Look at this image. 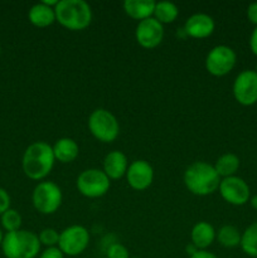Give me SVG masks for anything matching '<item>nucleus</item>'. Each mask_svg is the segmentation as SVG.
Masks as SVG:
<instances>
[{
  "mask_svg": "<svg viewBox=\"0 0 257 258\" xmlns=\"http://www.w3.org/2000/svg\"><path fill=\"white\" fill-rule=\"evenodd\" d=\"M55 158L52 145L45 141H35L25 149L22 158L23 173L30 180H44L54 166Z\"/></svg>",
  "mask_w": 257,
  "mask_h": 258,
  "instance_id": "f257e3e1",
  "label": "nucleus"
},
{
  "mask_svg": "<svg viewBox=\"0 0 257 258\" xmlns=\"http://www.w3.org/2000/svg\"><path fill=\"white\" fill-rule=\"evenodd\" d=\"M184 185L197 197H207L218 190L221 176L212 164L207 161H194L185 169L183 175Z\"/></svg>",
  "mask_w": 257,
  "mask_h": 258,
  "instance_id": "f03ea898",
  "label": "nucleus"
},
{
  "mask_svg": "<svg viewBox=\"0 0 257 258\" xmlns=\"http://www.w3.org/2000/svg\"><path fill=\"white\" fill-rule=\"evenodd\" d=\"M55 22L72 32H81L90 27L92 9L85 0H59L54 8Z\"/></svg>",
  "mask_w": 257,
  "mask_h": 258,
  "instance_id": "7ed1b4c3",
  "label": "nucleus"
},
{
  "mask_svg": "<svg viewBox=\"0 0 257 258\" xmlns=\"http://www.w3.org/2000/svg\"><path fill=\"white\" fill-rule=\"evenodd\" d=\"M2 251L5 258H35L40 254L38 234L27 229H19L4 234Z\"/></svg>",
  "mask_w": 257,
  "mask_h": 258,
  "instance_id": "20e7f679",
  "label": "nucleus"
},
{
  "mask_svg": "<svg viewBox=\"0 0 257 258\" xmlns=\"http://www.w3.org/2000/svg\"><path fill=\"white\" fill-rule=\"evenodd\" d=\"M87 126L96 140L101 143H113L120 135V123L111 111L96 108L88 116Z\"/></svg>",
  "mask_w": 257,
  "mask_h": 258,
  "instance_id": "39448f33",
  "label": "nucleus"
},
{
  "mask_svg": "<svg viewBox=\"0 0 257 258\" xmlns=\"http://www.w3.org/2000/svg\"><path fill=\"white\" fill-rule=\"evenodd\" d=\"M63 202L62 189L54 181L43 180L35 185L32 193L33 207L40 214L50 216L60 208Z\"/></svg>",
  "mask_w": 257,
  "mask_h": 258,
  "instance_id": "423d86ee",
  "label": "nucleus"
},
{
  "mask_svg": "<svg viewBox=\"0 0 257 258\" xmlns=\"http://www.w3.org/2000/svg\"><path fill=\"white\" fill-rule=\"evenodd\" d=\"M76 186L83 197L90 199L101 198L110 190L111 180L102 169L90 168L81 171L76 180Z\"/></svg>",
  "mask_w": 257,
  "mask_h": 258,
  "instance_id": "0eeeda50",
  "label": "nucleus"
},
{
  "mask_svg": "<svg viewBox=\"0 0 257 258\" xmlns=\"http://www.w3.org/2000/svg\"><path fill=\"white\" fill-rule=\"evenodd\" d=\"M90 232L86 227L80 224H73L59 232L58 248L65 256L76 257L82 254L90 244Z\"/></svg>",
  "mask_w": 257,
  "mask_h": 258,
  "instance_id": "6e6552de",
  "label": "nucleus"
},
{
  "mask_svg": "<svg viewBox=\"0 0 257 258\" xmlns=\"http://www.w3.org/2000/svg\"><path fill=\"white\" fill-rule=\"evenodd\" d=\"M237 63V54L229 45L219 44L212 48L207 54L204 66L209 75L223 77L232 72Z\"/></svg>",
  "mask_w": 257,
  "mask_h": 258,
  "instance_id": "1a4fd4ad",
  "label": "nucleus"
},
{
  "mask_svg": "<svg viewBox=\"0 0 257 258\" xmlns=\"http://www.w3.org/2000/svg\"><path fill=\"white\" fill-rule=\"evenodd\" d=\"M233 97L239 105L253 106L257 103V72L254 70H244L237 75L232 86Z\"/></svg>",
  "mask_w": 257,
  "mask_h": 258,
  "instance_id": "9d476101",
  "label": "nucleus"
},
{
  "mask_svg": "<svg viewBox=\"0 0 257 258\" xmlns=\"http://www.w3.org/2000/svg\"><path fill=\"white\" fill-rule=\"evenodd\" d=\"M219 194L222 199L234 207L244 206L251 198V189L247 181L239 176H229L222 179L219 183Z\"/></svg>",
  "mask_w": 257,
  "mask_h": 258,
  "instance_id": "9b49d317",
  "label": "nucleus"
},
{
  "mask_svg": "<svg viewBox=\"0 0 257 258\" xmlns=\"http://www.w3.org/2000/svg\"><path fill=\"white\" fill-rule=\"evenodd\" d=\"M136 42L145 49H154L164 39V25L154 17L139 22L135 29Z\"/></svg>",
  "mask_w": 257,
  "mask_h": 258,
  "instance_id": "f8f14e48",
  "label": "nucleus"
},
{
  "mask_svg": "<svg viewBox=\"0 0 257 258\" xmlns=\"http://www.w3.org/2000/svg\"><path fill=\"white\" fill-rule=\"evenodd\" d=\"M126 180L128 186L134 190H146L154 181V169L146 160L139 159L128 164L126 171Z\"/></svg>",
  "mask_w": 257,
  "mask_h": 258,
  "instance_id": "ddd939ff",
  "label": "nucleus"
},
{
  "mask_svg": "<svg viewBox=\"0 0 257 258\" xmlns=\"http://www.w3.org/2000/svg\"><path fill=\"white\" fill-rule=\"evenodd\" d=\"M216 29V22L213 18L206 13H196L190 15L184 23L183 30L186 37L194 39H204L211 37Z\"/></svg>",
  "mask_w": 257,
  "mask_h": 258,
  "instance_id": "4468645a",
  "label": "nucleus"
},
{
  "mask_svg": "<svg viewBox=\"0 0 257 258\" xmlns=\"http://www.w3.org/2000/svg\"><path fill=\"white\" fill-rule=\"evenodd\" d=\"M128 168L127 156L120 150H112L105 156L102 170L110 180H118L126 175Z\"/></svg>",
  "mask_w": 257,
  "mask_h": 258,
  "instance_id": "2eb2a0df",
  "label": "nucleus"
},
{
  "mask_svg": "<svg viewBox=\"0 0 257 258\" xmlns=\"http://www.w3.org/2000/svg\"><path fill=\"white\" fill-rule=\"evenodd\" d=\"M217 231L209 222L201 221L193 226L190 231V241L199 251L208 249L216 241Z\"/></svg>",
  "mask_w": 257,
  "mask_h": 258,
  "instance_id": "dca6fc26",
  "label": "nucleus"
},
{
  "mask_svg": "<svg viewBox=\"0 0 257 258\" xmlns=\"http://www.w3.org/2000/svg\"><path fill=\"white\" fill-rule=\"evenodd\" d=\"M156 2L154 0H125L122 4L123 12L131 19L143 22L154 15Z\"/></svg>",
  "mask_w": 257,
  "mask_h": 258,
  "instance_id": "f3484780",
  "label": "nucleus"
},
{
  "mask_svg": "<svg viewBox=\"0 0 257 258\" xmlns=\"http://www.w3.org/2000/svg\"><path fill=\"white\" fill-rule=\"evenodd\" d=\"M52 148L55 160L62 164L72 163L80 155V146L71 138L58 139Z\"/></svg>",
  "mask_w": 257,
  "mask_h": 258,
  "instance_id": "a211bd4d",
  "label": "nucleus"
},
{
  "mask_svg": "<svg viewBox=\"0 0 257 258\" xmlns=\"http://www.w3.org/2000/svg\"><path fill=\"white\" fill-rule=\"evenodd\" d=\"M28 20L37 28L50 27L53 23H55L54 8L47 7L42 2L34 4L28 12Z\"/></svg>",
  "mask_w": 257,
  "mask_h": 258,
  "instance_id": "6ab92c4d",
  "label": "nucleus"
},
{
  "mask_svg": "<svg viewBox=\"0 0 257 258\" xmlns=\"http://www.w3.org/2000/svg\"><path fill=\"white\" fill-rule=\"evenodd\" d=\"M214 169L221 179L234 176L241 166V160L238 156L233 153H226L219 156L214 163Z\"/></svg>",
  "mask_w": 257,
  "mask_h": 258,
  "instance_id": "aec40b11",
  "label": "nucleus"
},
{
  "mask_svg": "<svg viewBox=\"0 0 257 258\" xmlns=\"http://www.w3.org/2000/svg\"><path fill=\"white\" fill-rule=\"evenodd\" d=\"M242 233L237 227L232 224H224L217 231L216 239L224 248H236L241 244Z\"/></svg>",
  "mask_w": 257,
  "mask_h": 258,
  "instance_id": "412c9836",
  "label": "nucleus"
},
{
  "mask_svg": "<svg viewBox=\"0 0 257 258\" xmlns=\"http://www.w3.org/2000/svg\"><path fill=\"white\" fill-rule=\"evenodd\" d=\"M154 18L161 24H171L179 17V8L171 2H159L155 4Z\"/></svg>",
  "mask_w": 257,
  "mask_h": 258,
  "instance_id": "4be33fe9",
  "label": "nucleus"
},
{
  "mask_svg": "<svg viewBox=\"0 0 257 258\" xmlns=\"http://www.w3.org/2000/svg\"><path fill=\"white\" fill-rule=\"evenodd\" d=\"M239 247L244 254L252 258H257V222L251 223L242 232Z\"/></svg>",
  "mask_w": 257,
  "mask_h": 258,
  "instance_id": "5701e85b",
  "label": "nucleus"
},
{
  "mask_svg": "<svg viewBox=\"0 0 257 258\" xmlns=\"http://www.w3.org/2000/svg\"><path fill=\"white\" fill-rule=\"evenodd\" d=\"M0 222H2V227L7 231V233L22 229L23 218L17 209H8L5 213L0 216Z\"/></svg>",
  "mask_w": 257,
  "mask_h": 258,
  "instance_id": "b1692460",
  "label": "nucleus"
},
{
  "mask_svg": "<svg viewBox=\"0 0 257 258\" xmlns=\"http://www.w3.org/2000/svg\"><path fill=\"white\" fill-rule=\"evenodd\" d=\"M38 238L42 246H45V248L49 247H57L59 242V232L54 228H44L39 232Z\"/></svg>",
  "mask_w": 257,
  "mask_h": 258,
  "instance_id": "393cba45",
  "label": "nucleus"
},
{
  "mask_svg": "<svg viewBox=\"0 0 257 258\" xmlns=\"http://www.w3.org/2000/svg\"><path fill=\"white\" fill-rule=\"evenodd\" d=\"M106 257L107 258H130L128 249L120 242L110 244L106 251Z\"/></svg>",
  "mask_w": 257,
  "mask_h": 258,
  "instance_id": "a878e982",
  "label": "nucleus"
},
{
  "mask_svg": "<svg viewBox=\"0 0 257 258\" xmlns=\"http://www.w3.org/2000/svg\"><path fill=\"white\" fill-rule=\"evenodd\" d=\"M10 202L9 193L0 186V216L10 208Z\"/></svg>",
  "mask_w": 257,
  "mask_h": 258,
  "instance_id": "bb28decb",
  "label": "nucleus"
},
{
  "mask_svg": "<svg viewBox=\"0 0 257 258\" xmlns=\"http://www.w3.org/2000/svg\"><path fill=\"white\" fill-rule=\"evenodd\" d=\"M38 258H65V254L58 247H49L40 252Z\"/></svg>",
  "mask_w": 257,
  "mask_h": 258,
  "instance_id": "cd10ccee",
  "label": "nucleus"
},
{
  "mask_svg": "<svg viewBox=\"0 0 257 258\" xmlns=\"http://www.w3.org/2000/svg\"><path fill=\"white\" fill-rule=\"evenodd\" d=\"M246 14H247V19H248V22L252 23L254 27H257V2L251 3V4L247 7Z\"/></svg>",
  "mask_w": 257,
  "mask_h": 258,
  "instance_id": "c85d7f7f",
  "label": "nucleus"
},
{
  "mask_svg": "<svg viewBox=\"0 0 257 258\" xmlns=\"http://www.w3.org/2000/svg\"><path fill=\"white\" fill-rule=\"evenodd\" d=\"M248 44H249V49H251V52L257 57V27H254V29L252 30L251 35H249Z\"/></svg>",
  "mask_w": 257,
  "mask_h": 258,
  "instance_id": "c756f323",
  "label": "nucleus"
},
{
  "mask_svg": "<svg viewBox=\"0 0 257 258\" xmlns=\"http://www.w3.org/2000/svg\"><path fill=\"white\" fill-rule=\"evenodd\" d=\"M189 258H219L217 254H214L213 252H209L208 249H203V251H197L193 256Z\"/></svg>",
  "mask_w": 257,
  "mask_h": 258,
  "instance_id": "7c9ffc66",
  "label": "nucleus"
},
{
  "mask_svg": "<svg viewBox=\"0 0 257 258\" xmlns=\"http://www.w3.org/2000/svg\"><path fill=\"white\" fill-rule=\"evenodd\" d=\"M197 251H199V249L197 248V247L194 246L193 243H190V244H188V246H186V253H188V256H189V257L193 256V254L196 253Z\"/></svg>",
  "mask_w": 257,
  "mask_h": 258,
  "instance_id": "2f4dec72",
  "label": "nucleus"
},
{
  "mask_svg": "<svg viewBox=\"0 0 257 258\" xmlns=\"http://www.w3.org/2000/svg\"><path fill=\"white\" fill-rule=\"evenodd\" d=\"M248 203L251 204V207L254 209V211H257V194L256 196H252L251 198H249Z\"/></svg>",
  "mask_w": 257,
  "mask_h": 258,
  "instance_id": "473e14b6",
  "label": "nucleus"
},
{
  "mask_svg": "<svg viewBox=\"0 0 257 258\" xmlns=\"http://www.w3.org/2000/svg\"><path fill=\"white\" fill-rule=\"evenodd\" d=\"M3 238H4V234H3V231H2V228H0V246H2Z\"/></svg>",
  "mask_w": 257,
  "mask_h": 258,
  "instance_id": "72a5a7b5",
  "label": "nucleus"
},
{
  "mask_svg": "<svg viewBox=\"0 0 257 258\" xmlns=\"http://www.w3.org/2000/svg\"><path fill=\"white\" fill-rule=\"evenodd\" d=\"M0 54H2V47H0Z\"/></svg>",
  "mask_w": 257,
  "mask_h": 258,
  "instance_id": "f704fd0d",
  "label": "nucleus"
},
{
  "mask_svg": "<svg viewBox=\"0 0 257 258\" xmlns=\"http://www.w3.org/2000/svg\"><path fill=\"white\" fill-rule=\"evenodd\" d=\"M130 258H139V257H130Z\"/></svg>",
  "mask_w": 257,
  "mask_h": 258,
  "instance_id": "c9c22d12",
  "label": "nucleus"
},
{
  "mask_svg": "<svg viewBox=\"0 0 257 258\" xmlns=\"http://www.w3.org/2000/svg\"><path fill=\"white\" fill-rule=\"evenodd\" d=\"M254 71H256V72H257V66H256V70H254Z\"/></svg>",
  "mask_w": 257,
  "mask_h": 258,
  "instance_id": "e433bc0d",
  "label": "nucleus"
}]
</instances>
